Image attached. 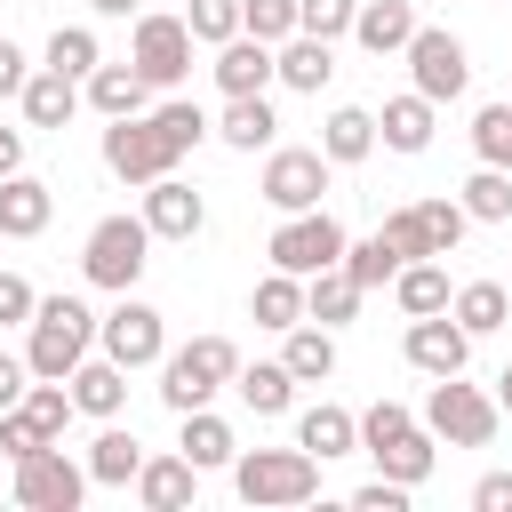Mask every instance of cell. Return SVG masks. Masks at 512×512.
<instances>
[{"instance_id": "cell-1", "label": "cell", "mask_w": 512, "mask_h": 512, "mask_svg": "<svg viewBox=\"0 0 512 512\" xmlns=\"http://www.w3.org/2000/svg\"><path fill=\"white\" fill-rule=\"evenodd\" d=\"M88 344H96V312L80 296H40L32 304V344H24V368L32 376H56L64 384L88 360Z\"/></svg>"}, {"instance_id": "cell-2", "label": "cell", "mask_w": 512, "mask_h": 512, "mask_svg": "<svg viewBox=\"0 0 512 512\" xmlns=\"http://www.w3.org/2000/svg\"><path fill=\"white\" fill-rule=\"evenodd\" d=\"M232 488H240V504H312L320 496V456L312 448H248V456H232Z\"/></svg>"}, {"instance_id": "cell-3", "label": "cell", "mask_w": 512, "mask_h": 512, "mask_svg": "<svg viewBox=\"0 0 512 512\" xmlns=\"http://www.w3.org/2000/svg\"><path fill=\"white\" fill-rule=\"evenodd\" d=\"M144 264H152V224H144V216H104V224L80 240V272H88V288L128 296V288L144 280Z\"/></svg>"}, {"instance_id": "cell-4", "label": "cell", "mask_w": 512, "mask_h": 512, "mask_svg": "<svg viewBox=\"0 0 512 512\" xmlns=\"http://www.w3.org/2000/svg\"><path fill=\"white\" fill-rule=\"evenodd\" d=\"M232 368H240V352H232V336H192L184 352H160V400L184 416V408H208L224 384H232Z\"/></svg>"}, {"instance_id": "cell-5", "label": "cell", "mask_w": 512, "mask_h": 512, "mask_svg": "<svg viewBox=\"0 0 512 512\" xmlns=\"http://www.w3.org/2000/svg\"><path fill=\"white\" fill-rule=\"evenodd\" d=\"M424 432L448 440V448H488V440H496V400H488L480 384H464V368H456V376H432V392H424Z\"/></svg>"}, {"instance_id": "cell-6", "label": "cell", "mask_w": 512, "mask_h": 512, "mask_svg": "<svg viewBox=\"0 0 512 512\" xmlns=\"http://www.w3.org/2000/svg\"><path fill=\"white\" fill-rule=\"evenodd\" d=\"M24 512H80L88 496V464H72L56 440H40L32 456H16V488H8Z\"/></svg>"}, {"instance_id": "cell-7", "label": "cell", "mask_w": 512, "mask_h": 512, "mask_svg": "<svg viewBox=\"0 0 512 512\" xmlns=\"http://www.w3.org/2000/svg\"><path fill=\"white\" fill-rule=\"evenodd\" d=\"M272 272H296V280H312V272H328V264H344V224L328 216V208H296L280 232H272Z\"/></svg>"}, {"instance_id": "cell-8", "label": "cell", "mask_w": 512, "mask_h": 512, "mask_svg": "<svg viewBox=\"0 0 512 512\" xmlns=\"http://www.w3.org/2000/svg\"><path fill=\"white\" fill-rule=\"evenodd\" d=\"M400 56H408V72H416V96H432V104H456V96L472 88V56H464V40L440 32V24H416Z\"/></svg>"}, {"instance_id": "cell-9", "label": "cell", "mask_w": 512, "mask_h": 512, "mask_svg": "<svg viewBox=\"0 0 512 512\" xmlns=\"http://www.w3.org/2000/svg\"><path fill=\"white\" fill-rule=\"evenodd\" d=\"M464 224H472L464 200H408V208L384 216V240H392L400 256H456Z\"/></svg>"}, {"instance_id": "cell-10", "label": "cell", "mask_w": 512, "mask_h": 512, "mask_svg": "<svg viewBox=\"0 0 512 512\" xmlns=\"http://www.w3.org/2000/svg\"><path fill=\"white\" fill-rule=\"evenodd\" d=\"M96 344H104V360H120V368H152V360L168 352V320H160L152 304L120 296V304L96 320Z\"/></svg>"}, {"instance_id": "cell-11", "label": "cell", "mask_w": 512, "mask_h": 512, "mask_svg": "<svg viewBox=\"0 0 512 512\" xmlns=\"http://www.w3.org/2000/svg\"><path fill=\"white\" fill-rule=\"evenodd\" d=\"M320 192H328V152H320V144H288V152L264 160V200H272L280 216L320 208Z\"/></svg>"}, {"instance_id": "cell-12", "label": "cell", "mask_w": 512, "mask_h": 512, "mask_svg": "<svg viewBox=\"0 0 512 512\" xmlns=\"http://www.w3.org/2000/svg\"><path fill=\"white\" fill-rule=\"evenodd\" d=\"M128 64H136L152 88H176V80L192 72V32H184V16H136V48H128Z\"/></svg>"}, {"instance_id": "cell-13", "label": "cell", "mask_w": 512, "mask_h": 512, "mask_svg": "<svg viewBox=\"0 0 512 512\" xmlns=\"http://www.w3.org/2000/svg\"><path fill=\"white\" fill-rule=\"evenodd\" d=\"M104 168L120 176V184H152V176H168L176 168V152L160 144V128L136 112V120H112L104 128Z\"/></svg>"}, {"instance_id": "cell-14", "label": "cell", "mask_w": 512, "mask_h": 512, "mask_svg": "<svg viewBox=\"0 0 512 512\" xmlns=\"http://www.w3.org/2000/svg\"><path fill=\"white\" fill-rule=\"evenodd\" d=\"M144 224H152V240H192V232L208 224V200L168 168V176H152V184H144Z\"/></svg>"}, {"instance_id": "cell-15", "label": "cell", "mask_w": 512, "mask_h": 512, "mask_svg": "<svg viewBox=\"0 0 512 512\" xmlns=\"http://www.w3.org/2000/svg\"><path fill=\"white\" fill-rule=\"evenodd\" d=\"M472 360V336L456 328V312H424V320H408V368H424V376H456Z\"/></svg>"}, {"instance_id": "cell-16", "label": "cell", "mask_w": 512, "mask_h": 512, "mask_svg": "<svg viewBox=\"0 0 512 512\" xmlns=\"http://www.w3.org/2000/svg\"><path fill=\"white\" fill-rule=\"evenodd\" d=\"M48 216H56V192L40 176H24V168L0 176V240H40Z\"/></svg>"}, {"instance_id": "cell-17", "label": "cell", "mask_w": 512, "mask_h": 512, "mask_svg": "<svg viewBox=\"0 0 512 512\" xmlns=\"http://www.w3.org/2000/svg\"><path fill=\"white\" fill-rule=\"evenodd\" d=\"M216 88H224V96H264V88H272V40L232 32V40L216 48Z\"/></svg>"}, {"instance_id": "cell-18", "label": "cell", "mask_w": 512, "mask_h": 512, "mask_svg": "<svg viewBox=\"0 0 512 512\" xmlns=\"http://www.w3.org/2000/svg\"><path fill=\"white\" fill-rule=\"evenodd\" d=\"M272 80H288V88H304V96H320V88L336 80V40H312V32H288V40L272 48Z\"/></svg>"}, {"instance_id": "cell-19", "label": "cell", "mask_w": 512, "mask_h": 512, "mask_svg": "<svg viewBox=\"0 0 512 512\" xmlns=\"http://www.w3.org/2000/svg\"><path fill=\"white\" fill-rule=\"evenodd\" d=\"M64 392H72V408H80V416H96V424H104V416H120V408H128V368H120V360H80V368L64 376Z\"/></svg>"}, {"instance_id": "cell-20", "label": "cell", "mask_w": 512, "mask_h": 512, "mask_svg": "<svg viewBox=\"0 0 512 512\" xmlns=\"http://www.w3.org/2000/svg\"><path fill=\"white\" fill-rule=\"evenodd\" d=\"M128 488H136V504H144V512H184V504H192V488H200V472H192L184 456H144Z\"/></svg>"}, {"instance_id": "cell-21", "label": "cell", "mask_w": 512, "mask_h": 512, "mask_svg": "<svg viewBox=\"0 0 512 512\" xmlns=\"http://www.w3.org/2000/svg\"><path fill=\"white\" fill-rule=\"evenodd\" d=\"M408 32H416V8H408V0H360V8H352V40H360L368 56H400Z\"/></svg>"}, {"instance_id": "cell-22", "label": "cell", "mask_w": 512, "mask_h": 512, "mask_svg": "<svg viewBox=\"0 0 512 512\" xmlns=\"http://www.w3.org/2000/svg\"><path fill=\"white\" fill-rule=\"evenodd\" d=\"M80 96H88L104 120H136V112H144V96H152V80H144L136 64H96Z\"/></svg>"}, {"instance_id": "cell-23", "label": "cell", "mask_w": 512, "mask_h": 512, "mask_svg": "<svg viewBox=\"0 0 512 512\" xmlns=\"http://www.w3.org/2000/svg\"><path fill=\"white\" fill-rule=\"evenodd\" d=\"M280 336H288L280 368H288L296 384H328V376H336V328H320V320H296V328H280Z\"/></svg>"}, {"instance_id": "cell-24", "label": "cell", "mask_w": 512, "mask_h": 512, "mask_svg": "<svg viewBox=\"0 0 512 512\" xmlns=\"http://www.w3.org/2000/svg\"><path fill=\"white\" fill-rule=\"evenodd\" d=\"M296 448H312L320 464H328V456H352V448H360V416L336 408V400H320V408L296 416Z\"/></svg>"}, {"instance_id": "cell-25", "label": "cell", "mask_w": 512, "mask_h": 512, "mask_svg": "<svg viewBox=\"0 0 512 512\" xmlns=\"http://www.w3.org/2000/svg\"><path fill=\"white\" fill-rule=\"evenodd\" d=\"M176 456H184L192 472H224V464L240 456V440H232V424H224V416L184 408V440H176Z\"/></svg>"}, {"instance_id": "cell-26", "label": "cell", "mask_w": 512, "mask_h": 512, "mask_svg": "<svg viewBox=\"0 0 512 512\" xmlns=\"http://www.w3.org/2000/svg\"><path fill=\"white\" fill-rule=\"evenodd\" d=\"M16 96H24V120H32V128H64V120L80 112V80H72V72H48V64H40Z\"/></svg>"}, {"instance_id": "cell-27", "label": "cell", "mask_w": 512, "mask_h": 512, "mask_svg": "<svg viewBox=\"0 0 512 512\" xmlns=\"http://www.w3.org/2000/svg\"><path fill=\"white\" fill-rule=\"evenodd\" d=\"M320 152H328V168H352V160H368V152H376V112H360V104H336V112L320 120Z\"/></svg>"}, {"instance_id": "cell-28", "label": "cell", "mask_w": 512, "mask_h": 512, "mask_svg": "<svg viewBox=\"0 0 512 512\" xmlns=\"http://www.w3.org/2000/svg\"><path fill=\"white\" fill-rule=\"evenodd\" d=\"M136 464H144L136 432H120V424L104 416V432L88 440V488H128V480H136Z\"/></svg>"}, {"instance_id": "cell-29", "label": "cell", "mask_w": 512, "mask_h": 512, "mask_svg": "<svg viewBox=\"0 0 512 512\" xmlns=\"http://www.w3.org/2000/svg\"><path fill=\"white\" fill-rule=\"evenodd\" d=\"M432 112H440V104L408 88V96H392V104L376 112V136H384L392 152H424V144H432Z\"/></svg>"}, {"instance_id": "cell-30", "label": "cell", "mask_w": 512, "mask_h": 512, "mask_svg": "<svg viewBox=\"0 0 512 512\" xmlns=\"http://www.w3.org/2000/svg\"><path fill=\"white\" fill-rule=\"evenodd\" d=\"M448 312H456L464 336H496V328L512 320V288H504V280H472V288L448 296Z\"/></svg>"}, {"instance_id": "cell-31", "label": "cell", "mask_w": 512, "mask_h": 512, "mask_svg": "<svg viewBox=\"0 0 512 512\" xmlns=\"http://www.w3.org/2000/svg\"><path fill=\"white\" fill-rule=\"evenodd\" d=\"M392 296H400V312H408V320H424V312H448V272H440L432 256H408V264L392 272Z\"/></svg>"}, {"instance_id": "cell-32", "label": "cell", "mask_w": 512, "mask_h": 512, "mask_svg": "<svg viewBox=\"0 0 512 512\" xmlns=\"http://www.w3.org/2000/svg\"><path fill=\"white\" fill-rule=\"evenodd\" d=\"M352 312H360V288H352V272H344V264H328V272H312V280H304V320L344 328Z\"/></svg>"}, {"instance_id": "cell-33", "label": "cell", "mask_w": 512, "mask_h": 512, "mask_svg": "<svg viewBox=\"0 0 512 512\" xmlns=\"http://www.w3.org/2000/svg\"><path fill=\"white\" fill-rule=\"evenodd\" d=\"M272 128H280V120H272V104H264V96H224L216 136H224L232 152H264V144H272Z\"/></svg>"}, {"instance_id": "cell-34", "label": "cell", "mask_w": 512, "mask_h": 512, "mask_svg": "<svg viewBox=\"0 0 512 512\" xmlns=\"http://www.w3.org/2000/svg\"><path fill=\"white\" fill-rule=\"evenodd\" d=\"M232 392H240L256 416H288V400H296V376H288L280 360H256V368H232Z\"/></svg>"}, {"instance_id": "cell-35", "label": "cell", "mask_w": 512, "mask_h": 512, "mask_svg": "<svg viewBox=\"0 0 512 512\" xmlns=\"http://www.w3.org/2000/svg\"><path fill=\"white\" fill-rule=\"evenodd\" d=\"M144 120H152V128H160V144H168V152H176V160H184V152H192V144H200V136H216V120H208V112H200V104H192V96H168V104H152V112H144Z\"/></svg>"}, {"instance_id": "cell-36", "label": "cell", "mask_w": 512, "mask_h": 512, "mask_svg": "<svg viewBox=\"0 0 512 512\" xmlns=\"http://www.w3.org/2000/svg\"><path fill=\"white\" fill-rule=\"evenodd\" d=\"M432 448H440V440H432L424 424H408L400 440H384V448H368V456H376V472H384V480H408V488H416V480L432 472Z\"/></svg>"}, {"instance_id": "cell-37", "label": "cell", "mask_w": 512, "mask_h": 512, "mask_svg": "<svg viewBox=\"0 0 512 512\" xmlns=\"http://www.w3.org/2000/svg\"><path fill=\"white\" fill-rule=\"evenodd\" d=\"M248 312H256V328H296V320H304V280H296V272H264Z\"/></svg>"}, {"instance_id": "cell-38", "label": "cell", "mask_w": 512, "mask_h": 512, "mask_svg": "<svg viewBox=\"0 0 512 512\" xmlns=\"http://www.w3.org/2000/svg\"><path fill=\"white\" fill-rule=\"evenodd\" d=\"M464 216H472V224H504V216H512V168H488V160H480V168L464 176Z\"/></svg>"}, {"instance_id": "cell-39", "label": "cell", "mask_w": 512, "mask_h": 512, "mask_svg": "<svg viewBox=\"0 0 512 512\" xmlns=\"http://www.w3.org/2000/svg\"><path fill=\"white\" fill-rule=\"evenodd\" d=\"M400 264H408V256H400V248H392L384 232H368L360 248L344 240V272H352V288H360V296H368V288H384V280H392Z\"/></svg>"}, {"instance_id": "cell-40", "label": "cell", "mask_w": 512, "mask_h": 512, "mask_svg": "<svg viewBox=\"0 0 512 512\" xmlns=\"http://www.w3.org/2000/svg\"><path fill=\"white\" fill-rule=\"evenodd\" d=\"M16 408H24V416H32V424H40V440H64V424H72V416H80V408H72V392H64V384H56V376H32V384H24V400H16Z\"/></svg>"}, {"instance_id": "cell-41", "label": "cell", "mask_w": 512, "mask_h": 512, "mask_svg": "<svg viewBox=\"0 0 512 512\" xmlns=\"http://www.w3.org/2000/svg\"><path fill=\"white\" fill-rule=\"evenodd\" d=\"M96 64H104V48H96V32H88V24H56V32H48V72L88 80Z\"/></svg>"}, {"instance_id": "cell-42", "label": "cell", "mask_w": 512, "mask_h": 512, "mask_svg": "<svg viewBox=\"0 0 512 512\" xmlns=\"http://www.w3.org/2000/svg\"><path fill=\"white\" fill-rule=\"evenodd\" d=\"M472 152L488 168H512V104H480L472 112Z\"/></svg>"}, {"instance_id": "cell-43", "label": "cell", "mask_w": 512, "mask_h": 512, "mask_svg": "<svg viewBox=\"0 0 512 512\" xmlns=\"http://www.w3.org/2000/svg\"><path fill=\"white\" fill-rule=\"evenodd\" d=\"M184 32H192L200 48H224V40L240 32V0H192V8H184Z\"/></svg>"}, {"instance_id": "cell-44", "label": "cell", "mask_w": 512, "mask_h": 512, "mask_svg": "<svg viewBox=\"0 0 512 512\" xmlns=\"http://www.w3.org/2000/svg\"><path fill=\"white\" fill-rule=\"evenodd\" d=\"M240 32H256V40H288L296 32V0H240Z\"/></svg>"}, {"instance_id": "cell-45", "label": "cell", "mask_w": 512, "mask_h": 512, "mask_svg": "<svg viewBox=\"0 0 512 512\" xmlns=\"http://www.w3.org/2000/svg\"><path fill=\"white\" fill-rule=\"evenodd\" d=\"M352 8H360V0H296V32L344 40V32H352Z\"/></svg>"}, {"instance_id": "cell-46", "label": "cell", "mask_w": 512, "mask_h": 512, "mask_svg": "<svg viewBox=\"0 0 512 512\" xmlns=\"http://www.w3.org/2000/svg\"><path fill=\"white\" fill-rule=\"evenodd\" d=\"M408 424H416V416H408V408H400V400H376V408H368V416H360V448H384V440H400V432H408Z\"/></svg>"}, {"instance_id": "cell-47", "label": "cell", "mask_w": 512, "mask_h": 512, "mask_svg": "<svg viewBox=\"0 0 512 512\" xmlns=\"http://www.w3.org/2000/svg\"><path fill=\"white\" fill-rule=\"evenodd\" d=\"M32 304H40L32 280L24 272H0V328H32Z\"/></svg>"}, {"instance_id": "cell-48", "label": "cell", "mask_w": 512, "mask_h": 512, "mask_svg": "<svg viewBox=\"0 0 512 512\" xmlns=\"http://www.w3.org/2000/svg\"><path fill=\"white\" fill-rule=\"evenodd\" d=\"M32 448H40V424H32L24 408H0V456L16 464V456H32Z\"/></svg>"}, {"instance_id": "cell-49", "label": "cell", "mask_w": 512, "mask_h": 512, "mask_svg": "<svg viewBox=\"0 0 512 512\" xmlns=\"http://www.w3.org/2000/svg\"><path fill=\"white\" fill-rule=\"evenodd\" d=\"M352 504H360V512H408V480H384V472H376L368 488H352Z\"/></svg>"}, {"instance_id": "cell-50", "label": "cell", "mask_w": 512, "mask_h": 512, "mask_svg": "<svg viewBox=\"0 0 512 512\" xmlns=\"http://www.w3.org/2000/svg\"><path fill=\"white\" fill-rule=\"evenodd\" d=\"M472 504H480V512H512V472H488V480L472 488Z\"/></svg>"}, {"instance_id": "cell-51", "label": "cell", "mask_w": 512, "mask_h": 512, "mask_svg": "<svg viewBox=\"0 0 512 512\" xmlns=\"http://www.w3.org/2000/svg\"><path fill=\"white\" fill-rule=\"evenodd\" d=\"M24 80H32V64H24V48H16V40H0V96H16Z\"/></svg>"}, {"instance_id": "cell-52", "label": "cell", "mask_w": 512, "mask_h": 512, "mask_svg": "<svg viewBox=\"0 0 512 512\" xmlns=\"http://www.w3.org/2000/svg\"><path fill=\"white\" fill-rule=\"evenodd\" d=\"M24 384H32V368H24L16 352H0V408H16V400H24Z\"/></svg>"}, {"instance_id": "cell-53", "label": "cell", "mask_w": 512, "mask_h": 512, "mask_svg": "<svg viewBox=\"0 0 512 512\" xmlns=\"http://www.w3.org/2000/svg\"><path fill=\"white\" fill-rule=\"evenodd\" d=\"M24 168V128H0V176Z\"/></svg>"}, {"instance_id": "cell-54", "label": "cell", "mask_w": 512, "mask_h": 512, "mask_svg": "<svg viewBox=\"0 0 512 512\" xmlns=\"http://www.w3.org/2000/svg\"><path fill=\"white\" fill-rule=\"evenodd\" d=\"M96 16H136V0H88Z\"/></svg>"}, {"instance_id": "cell-55", "label": "cell", "mask_w": 512, "mask_h": 512, "mask_svg": "<svg viewBox=\"0 0 512 512\" xmlns=\"http://www.w3.org/2000/svg\"><path fill=\"white\" fill-rule=\"evenodd\" d=\"M496 416H512V368L496 376Z\"/></svg>"}, {"instance_id": "cell-56", "label": "cell", "mask_w": 512, "mask_h": 512, "mask_svg": "<svg viewBox=\"0 0 512 512\" xmlns=\"http://www.w3.org/2000/svg\"><path fill=\"white\" fill-rule=\"evenodd\" d=\"M504 288H512V280H504Z\"/></svg>"}]
</instances>
